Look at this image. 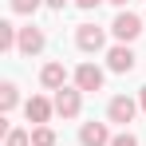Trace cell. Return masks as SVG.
<instances>
[{"label":"cell","instance_id":"6da1fadb","mask_svg":"<svg viewBox=\"0 0 146 146\" xmlns=\"http://www.w3.org/2000/svg\"><path fill=\"white\" fill-rule=\"evenodd\" d=\"M134 115H138V103L130 95H115L111 103H107V119L119 122V126H126V122H134Z\"/></svg>","mask_w":146,"mask_h":146},{"label":"cell","instance_id":"7a4b0ae2","mask_svg":"<svg viewBox=\"0 0 146 146\" xmlns=\"http://www.w3.org/2000/svg\"><path fill=\"white\" fill-rule=\"evenodd\" d=\"M111 32H115V40H119V44H130V40H138L142 20H138L134 12H119V16H115V24H111Z\"/></svg>","mask_w":146,"mask_h":146},{"label":"cell","instance_id":"3957f363","mask_svg":"<svg viewBox=\"0 0 146 146\" xmlns=\"http://www.w3.org/2000/svg\"><path fill=\"white\" fill-rule=\"evenodd\" d=\"M83 91H79V87H63V91H55V99H51V103H55V115H63V119H75V115H79V107H83Z\"/></svg>","mask_w":146,"mask_h":146},{"label":"cell","instance_id":"277c9868","mask_svg":"<svg viewBox=\"0 0 146 146\" xmlns=\"http://www.w3.org/2000/svg\"><path fill=\"white\" fill-rule=\"evenodd\" d=\"M75 44H79V51H103L107 32L95 28V24H79V28H75Z\"/></svg>","mask_w":146,"mask_h":146},{"label":"cell","instance_id":"5b68a950","mask_svg":"<svg viewBox=\"0 0 146 146\" xmlns=\"http://www.w3.org/2000/svg\"><path fill=\"white\" fill-rule=\"evenodd\" d=\"M75 87L79 91H103V71L95 63H79L75 67Z\"/></svg>","mask_w":146,"mask_h":146},{"label":"cell","instance_id":"8992f818","mask_svg":"<svg viewBox=\"0 0 146 146\" xmlns=\"http://www.w3.org/2000/svg\"><path fill=\"white\" fill-rule=\"evenodd\" d=\"M40 83H44L48 91H63V87H67V67H63L59 59L44 63V71H40Z\"/></svg>","mask_w":146,"mask_h":146},{"label":"cell","instance_id":"52a82bcc","mask_svg":"<svg viewBox=\"0 0 146 146\" xmlns=\"http://www.w3.org/2000/svg\"><path fill=\"white\" fill-rule=\"evenodd\" d=\"M79 142H83V146H111V130H107V122H83Z\"/></svg>","mask_w":146,"mask_h":146},{"label":"cell","instance_id":"ba28073f","mask_svg":"<svg viewBox=\"0 0 146 146\" xmlns=\"http://www.w3.org/2000/svg\"><path fill=\"white\" fill-rule=\"evenodd\" d=\"M44 44H48V40H44V32H40V28H20V55H40V51H44Z\"/></svg>","mask_w":146,"mask_h":146},{"label":"cell","instance_id":"9c48e42d","mask_svg":"<svg viewBox=\"0 0 146 146\" xmlns=\"http://www.w3.org/2000/svg\"><path fill=\"white\" fill-rule=\"evenodd\" d=\"M107 63H111V71L126 75V71H134V51L126 48V44H119V48H111V51H107Z\"/></svg>","mask_w":146,"mask_h":146},{"label":"cell","instance_id":"30bf717a","mask_svg":"<svg viewBox=\"0 0 146 146\" xmlns=\"http://www.w3.org/2000/svg\"><path fill=\"white\" fill-rule=\"evenodd\" d=\"M51 111H55V103H48V99H28V107H24V115L32 122H36V126H48V119H51Z\"/></svg>","mask_w":146,"mask_h":146},{"label":"cell","instance_id":"8fae6325","mask_svg":"<svg viewBox=\"0 0 146 146\" xmlns=\"http://www.w3.org/2000/svg\"><path fill=\"white\" fill-rule=\"evenodd\" d=\"M12 48H20V28L0 20V51H12Z\"/></svg>","mask_w":146,"mask_h":146},{"label":"cell","instance_id":"7c38bea8","mask_svg":"<svg viewBox=\"0 0 146 146\" xmlns=\"http://www.w3.org/2000/svg\"><path fill=\"white\" fill-rule=\"evenodd\" d=\"M16 103H20V95H16V83H4V87H0V111H12Z\"/></svg>","mask_w":146,"mask_h":146},{"label":"cell","instance_id":"4fadbf2b","mask_svg":"<svg viewBox=\"0 0 146 146\" xmlns=\"http://www.w3.org/2000/svg\"><path fill=\"white\" fill-rule=\"evenodd\" d=\"M32 146H55V130L51 126H36L32 130Z\"/></svg>","mask_w":146,"mask_h":146},{"label":"cell","instance_id":"5bb4252c","mask_svg":"<svg viewBox=\"0 0 146 146\" xmlns=\"http://www.w3.org/2000/svg\"><path fill=\"white\" fill-rule=\"evenodd\" d=\"M4 146H32V134L28 130H8L4 134Z\"/></svg>","mask_w":146,"mask_h":146},{"label":"cell","instance_id":"9a60e30c","mask_svg":"<svg viewBox=\"0 0 146 146\" xmlns=\"http://www.w3.org/2000/svg\"><path fill=\"white\" fill-rule=\"evenodd\" d=\"M8 4H12V12H20V16H32V12H36L44 0H8Z\"/></svg>","mask_w":146,"mask_h":146},{"label":"cell","instance_id":"2e32d148","mask_svg":"<svg viewBox=\"0 0 146 146\" xmlns=\"http://www.w3.org/2000/svg\"><path fill=\"white\" fill-rule=\"evenodd\" d=\"M111 146H138V138H134L130 130H122V134H115V138H111Z\"/></svg>","mask_w":146,"mask_h":146},{"label":"cell","instance_id":"e0dca14e","mask_svg":"<svg viewBox=\"0 0 146 146\" xmlns=\"http://www.w3.org/2000/svg\"><path fill=\"white\" fill-rule=\"evenodd\" d=\"M75 4H79V8H83V12H91V8H99V4H103V0H75Z\"/></svg>","mask_w":146,"mask_h":146},{"label":"cell","instance_id":"ac0fdd59","mask_svg":"<svg viewBox=\"0 0 146 146\" xmlns=\"http://www.w3.org/2000/svg\"><path fill=\"white\" fill-rule=\"evenodd\" d=\"M44 4H48V8H67L71 0H44Z\"/></svg>","mask_w":146,"mask_h":146},{"label":"cell","instance_id":"d6986e66","mask_svg":"<svg viewBox=\"0 0 146 146\" xmlns=\"http://www.w3.org/2000/svg\"><path fill=\"white\" fill-rule=\"evenodd\" d=\"M138 107H142V111H146V87H142V91H138Z\"/></svg>","mask_w":146,"mask_h":146},{"label":"cell","instance_id":"ffe728a7","mask_svg":"<svg viewBox=\"0 0 146 146\" xmlns=\"http://www.w3.org/2000/svg\"><path fill=\"white\" fill-rule=\"evenodd\" d=\"M111 4H119V8H122V4H126V0H111Z\"/></svg>","mask_w":146,"mask_h":146}]
</instances>
